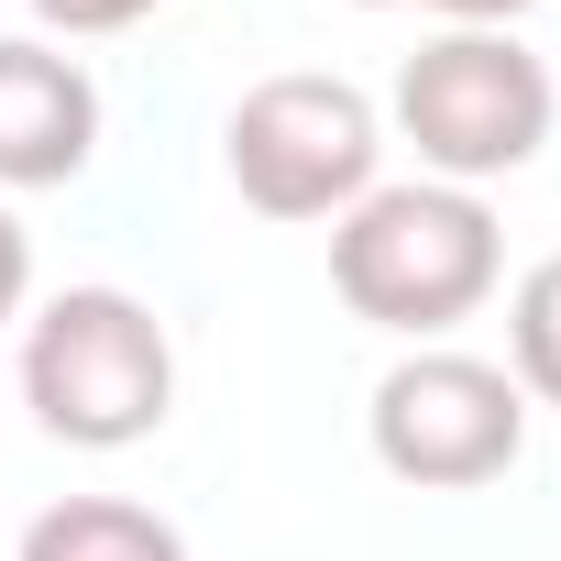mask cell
<instances>
[{
    "mask_svg": "<svg viewBox=\"0 0 561 561\" xmlns=\"http://www.w3.org/2000/svg\"><path fill=\"white\" fill-rule=\"evenodd\" d=\"M231 187L264 220H320L375 187V100L342 78H264L231 111Z\"/></svg>",
    "mask_w": 561,
    "mask_h": 561,
    "instance_id": "obj_4",
    "label": "cell"
},
{
    "mask_svg": "<svg viewBox=\"0 0 561 561\" xmlns=\"http://www.w3.org/2000/svg\"><path fill=\"white\" fill-rule=\"evenodd\" d=\"M34 12H45L56 34H122V23L154 12V0H34Z\"/></svg>",
    "mask_w": 561,
    "mask_h": 561,
    "instance_id": "obj_9",
    "label": "cell"
},
{
    "mask_svg": "<svg viewBox=\"0 0 561 561\" xmlns=\"http://www.w3.org/2000/svg\"><path fill=\"white\" fill-rule=\"evenodd\" d=\"M430 12H451L462 34H484V23H506V12H528V0H430Z\"/></svg>",
    "mask_w": 561,
    "mask_h": 561,
    "instance_id": "obj_11",
    "label": "cell"
},
{
    "mask_svg": "<svg viewBox=\"0 0 561 561\" xmlns=\"http://www.w3.org/2000/svg\"><path fill=\"white\" fill-rule=\"evenodd\" d=\"M23 397H34V419H45L56 440L122 451V440L165 430L176 353H165V331H154L144 298H122V287H67V298L34 320V342H23Z\"/></svg>",
    "mask_w": 561,
    "mask_h": 561,
    "instance_id": "obj_2",
    "label": "cell"
},
{
    "mask_svg": "<svg viewBox=\"0 0 561 561\" xmlns=\"http://www.w3.org/2000/svg\"><path fill=\"white\" fill-rule=\"evenodd\" d=\"M100 144V89L56 45H0V187H67Z\"/></svg>",
    "mask_w": 561,
    "mask_h": 561,
    "instance_id": "obj_6",
    "label": "cell"
},
{
    "mask_svg": "<svg viewBox=\"0 0 561 561\" xmlns=\"http://www.w3.org/2000/svg\"><path fill=\"white\" fill-rule=\"evenodd\" d=\"M23 561H187L165 517L122 506V495H67L23 528Z\"/></svg>",
    "mask_w": 561,
    "mask_h": 561,
    "instance_id": "obj_7",
    "label": "cell"
},
{
    "mask_svg": "<svg viewBox=\"0 0 561 561\" xmlns=\"http://www.w3.org/2000/svg\"><path fill=\"white\" fill-rule=\"evenodd\" d=\"M397 133L451 176H517L539 144H550V67L517 45V34H440L408 56L397 78Z\"/></svg>",
    "mask_w": 561,
    "mask_h": 561,
    "instance_id": "obj_3",
    "label": "cell"
},
{
    "mask_svg": "<svg viewBox=\"0 0 561 561\" xmlns=\"http://www.w3.org/2000/svg\"><path fill=\"white\" fill-rule=\"evenodd\" d=\"M23 287H34V242H23V220L0 209V320L23 309Z\"/></svg>",
    "mask_w": 561,
    "mask_h": 561,
    "instance_id": "obj_10",
    "label": "cell"
},
{
    "mask_svg": "<svg viewBox=\"0 0 561 561\" xmlns=\"http://www.w3.org/2000/svg\"><path fill=\"white\" fill-rule=\"evenodd\" d=\"M506 342H517V386H539L561 408V253L517 275V309H506Z\"/></svg>",
    "mask_w": 561,
    "mask_h": 561,
    "instance_id": "obj_8",
    "label": "cell"
},
{
    "mask_svg": "<svg viewBox=\"0 0 561 561\" xmlns=\"http://www.w3.org/2000/svg\"><path fill=\"white\" fill-rule=\"evenodd\" d=\"M364 12H386V0H364Z\"/></svg>",
    "mask_w": 561,
    "mask_h": 561,
    "instance_id": "obj_12",
    "label": "cell"
},
{
    "mask_svg": "<svg viewBox=\"0 0 561 561\" xmlns=\"http://www.w3.org/2000/svg\"><path fill=\"white\" fill-rule=\"evenodd\" d=\"M331 287L375 331H451L495 287V220L473 187H375L331 231Z\"/></svg>",
    "mask_w": 561,
    "mask_h": 561,
    "instance_id": "obj_1",
    "label": "cell"
},
{
    "mask_svg": "<svg viewBox=\"0 0 561 561\" xmlns=\"http://www.w3.org/2000/svg\"><path fill=\"white\" fill-rule=\"evenodd\" d=\"M517 440H528V397L473 353H408L375 386V462L397 484H484L517 462Z\"/></svg>",
    "mask_w": 561,
    "mask_h": 561,
    "instance_id": "obj_5",
    "label": "cell"
}]
</instances>
